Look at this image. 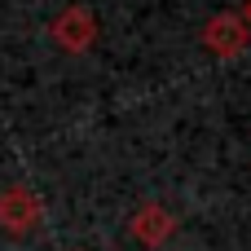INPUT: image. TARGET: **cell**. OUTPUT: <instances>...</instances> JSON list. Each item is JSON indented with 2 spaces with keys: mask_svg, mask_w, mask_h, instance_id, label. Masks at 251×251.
Segmentation results:
<instances>
[{
  "mask_svg": "<svg viewBox=\"0 0 251 251\" xmlns=\"http://www.w3.org/2000/svg\"><path fill=\"white\" fill-rule=\"evenodd\" d=\"M49 35H53V44L66 49V53H88V49L97 44V18H93V9H84V4H66V9L49 22Z\"/></svg>",
  "mask_w": 251,
  "mask_h": 251,
  "instance_id": "cell-1",
  "label": "cell"
},
{
  "mask_svg": "<svg viewBox=\"0 0 251 251\" xmlns=\"http://www.w3.org/2000/svg\"><path fill=\"white\" fill-rule=\"evenodd\" d=\"M247 44H251V31H247V22H243V13L225 9V13H212V18H207V26H203V49H207L212 57L229 62V57H238Z\"/></svg>",
  "mask_w": 251,
  "mask_h": 251,
  "instance_id": "cell-2",
  "label": "cell"
},
{
  "mask_svg": "<svg viewBox=\"0 0 251 251\" xmlns=\"http://www.w3.org/2000/svg\"><path fill=\"white\" fill-rule=\"evenodd\" d=\"M40 225V199L26 185H9L0 190V229L9 238H26Z\"/></svg>",
  "mask_w": 251,
  "mask_h": 251,
  "instance_id": "cell-3",
  "label": "cell"
},
{
  "mask_svg": "<svg viewBox=\"0 0 251 251\" xmlns=\"http://www.w3.org/2000/svg\"><path fill=\"white\" fill-rule=\"evenodd\" d=\"M128 234H132L141 247H163V243L176 234V221H172V212H168L163 203H146V207H137V212H132Z\"/></svg>",
  "mask_w": 251,
  "mask_h": 251,
  "instance_id": "cell-4",
  "label": "cell"
},
{
  "mask_svg": "<svg viewBox=\"0 0 251 251\" xmlns=\"http://www.w3.org/2000/svg\"><path fill=\"white\" fill-rule=\"evenodd\" d=\"M238 13H243V22H247V31H251V0L243 4V9H238Z\"/></svg>",
  "mask_w": 251,
  "mask_h": 251,
  "instance_id": "cell-5",
  "label": "cell"
}]
</instances>
